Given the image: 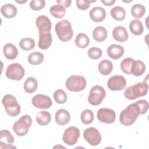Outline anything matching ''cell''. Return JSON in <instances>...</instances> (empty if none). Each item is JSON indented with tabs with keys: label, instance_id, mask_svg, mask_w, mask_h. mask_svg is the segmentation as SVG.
<instances>
[{
	"label": "cell",
	"instance_id": "1",
	"mask_svg": "<svg viewBox=\"0 0 149 149\" xmlns=\"http://www.w3.org/2000/svg\"><path fill=\"white\" fill-rule=\"evenodd\" d=\"M140 109L136 102L129 105L120 113L119 121L125 126H129L134 123L139 115Z\"/></svg>",
	"mask_w": 149,
	"mask_h": 149
},
{
	"label": "cell",
	"instance_id": "2",
	"mask_svg": "<svg viewBox=\"0 0 149 149\" xmlns=\"http://www.w3.org/2000/svg\"><path fill=\"white\" fill-rule=\"evenodd\" d=\"M55 30L59 39L63 42L69 41L73 35L72 25L70 22L66 19L57 22L55 24Z\"/></svg>",
	"mask_w": 149,
	"mask_h": 149
},
{
	"label": "cell",
	"instance_id": "3",
	"mask_svg": "<svg viewBox=\"0 0 149 149\" xmlns=\"http://www.w3.org/2000/svg\"><path fill=\"white\" fill-rule=\"evenodd\" d=\"M148 85L144 82L137 83L128 87L124 91V96L128 100H133L139 97L144 96L148 92Z\"/></svg>",
	"mask_w": 149,
	"mask_h": 149
},
{
	"label": "cell",
	"instance_id": "4",
	"mask_svg": "<svg viewBox=\"0 0 149 149\" xmlns=\"http://www.w3.org/2000/svg\"><path fill=\"white\" fill-rule=\"evenodd\" d=\"M2 103L5 108L6 113L10 116H16L20 113L21 110L20 105L13 95L10 94H6L2 98Z\"/></svg>",
	"mask_w": 149,
	"mask_h": 149
},
{
	"label": "cell",
	"instance_id": "5",
	"mask_svg": "<svg viewBox=\"0 0 149 149\" xmlns=\"http://www.w3.org/2000/svg\"><path fill=\"white\" fill-rule=\"evenodd\" d=\"M32 123V119L30 115H24L15 122L13 125V130L18 136H24L29 132Z\"/></svg>",
	"mask_w": 149,
	"mask_h": 149
},
{
	"label": "cell",
	"instance_id": "6",
	"mask_svg": "<svg viewBox=\"0 0 149 149\" xmlns=\"http://www.w3.org/2000/svg\"><path fill=\"white\" fill-rule=\"evenodd\" d=\"M86 80L82 76L72 75L66 81V87L70 91L79 92L83 91L86 86Z\"/></svg>",
	"mask_w": 149,
	"mask_h": 149
},
{
	"label": "cell",
	"instance_id": "7",
	"mask_svg": "<svg viewBox=\"0 0 149 149\" xmlns=\"http://www.w3.org/2000/svg\"><path fill=\"white\" fill-rule=\"evenodd\" d=\"M105 95V91L102 86H94L90 91L88 101L92 105H100L104 99Z\"/></svg>",
	"mask_w": 149,
	"mask_h": 149
},
{
	"label": "cell",
	"instance_id": "8",
	"mask_svg": "<svg viewBox=\"0 0 149 149\" xmlns=\"http://www.w3.org/2000/svg\"><path fill=\"white\" fill-rule=\"evenodd\" d=\"M25 73L23 67L18 63L10 64L6 70V76L10 80H20L24 77Z\"/></svg>",
	"mask_w": 149,
	"mask_h": 149
},
{
	"label": "cell",
	"instance_id": "9",
	"mask_svg": "<svg viewBox=\"0 0 149 149\" xmlns=\"http://www.w3.org/2000/svg\"><path fill=\"white\" fill-rule=\"evenodd\" d=\"M79 137V129L74 126H70L65 130L62 139L66 144L68 146H73L77 143Z\"/></svg>",
	"mask_w": 149,
	"mask_h": 149
},
{
	"label": "cell",
	"instance_id": "10",
	"mask_svg": "<svg viewBox=\"0 0 149 149\" xmlns=\"http://www.w3.org/2000/svg\"><path fill=\"white\" fill-rule=\"evenodd\" d=\"M83 137L87 142L93 146H98L101 141V136L99 131L93 127L85 129Z\"/></svg>",
	"mask_w": 149,
	"mask_h": 149
},
{
	"label": "cell",
	"instance_id": "11",
	"mask_svg": "<svg viewBox=\"0 0 149 149\" xmlns=\"http://www.w3.org/2000/svg\"><path fill=\"white\" fill-rule=\"evenodd\" d=\"M107 86L111 90L120 91L126 87V80L123 76L114 75L108 79Z\"/></svg>",
	"mask_w": 149,
	"mask_h": 149
},
{
	"label": "cell",
	"instance_id": "12",
	"mask_svg": "<svg viewBox=\"0 0 149 149\" xmlns=\"http://www.w3.org/2000/svg\"><path fill=\"white\" fill-rule=\"evenodd\" d=\"M33 105L40 109H48L52 105V101L51 98L44 94H36L31 99Z\"/></svg>",
	"mask_w": 149,
	"mask_h": 149
},
{
	"label": "cell",
	"instance_id": "13",
	"mask_svg": "<svg viewBox=\"0 0 149 149\" xmlns=\"http://www.w3.org/2000/svg\"><path fill=\"white\" fill-rule=\"evenodd\" d=\"M97 117L101 122L110 124L114 122L116 118V114L115 111L112 109L102 108L98 111Z\"/></svg>",
	"mask_w": 149,
	"mask_h": 149
},
{
	"label": "cell",
	"instance_id": "14",
	"mask_svg": "<svg viewBox=\"0 0 149 149\" xmlns=\"http://www.w3.org/2000/svg\"><path fill=\"white\" fill-rule=\"evenodd\" d=\"M15 139L11 133L8 130H2L0 132V148H16L12 146Z\"/></svg>",
	"mask_w": 149,
	"mask_h": 149
},
{
	"label": "cell",
	"instance_id": "15",
	"mask_svg": "<svg viewBox=\"0 0 149 149\" xmlns=\"http://www.w3.org/2000/svg\"><path fill=\"white\" fill-rule=\"evenodd\" d=\"M36 24L39 32L47 33L50 32L52 27V23L49 19L45 15L38 16L36 20Z\"/></svg>",
	"mask_w": 149,
	"mask_h": 149
},
{
	"label": "cell",
	"instance_id": "16",
	"mask_svg": "<svg viewBox=\"0 0 149 149\" xmlns=\"http://www.w3.org/2000/svg\"><path fill=\"white\" fill-rule=\"evenodd\" d=\"M90 19L94 22H102L106 17V11L101 7L96 6L90 11L89 13Z\"/></svg>",
	"mask_w": 149,
	"mask_h": 149
},
{
	"label": "cell",
	"instance_id": "17",
	"mask_svg": "<svg viewBox=\"0 0 149 149\" xmlns=\"http://www.w3.org/2000/svg\"><path fill=\"white\" fill-rule=\"evenodd\" d=\"M113 38L117 41L125 42L129 37L128 33L126 29L121 26L115 27L112 31Z\"/></svg>",
	"mask_w": 149,
	"mask_h": 149
},
{
	"label": "cell",
	"instance_id": "18",
	"mask_svg": "<svg viewBox=\"0 0 149 149\" xmlns=\"http://www.w3.org/2000/svg\"><path fill=\"white\" fill-rule=\"evenodd\" d=\"M124 52L123 47L118 44H112L107 49L108 55L113 59H119L123 56Z\"/></svg>",
	"mask_w": 149,
	"mask_h": 149
},
{
	"label": "cell",
	"instance_id": "19",
	"mask_svg": "<svg viewBox=\"0 0 149 149\" xmlns=\"http://www.w3.org/2000/svg\"><path fill=\"white\" fill-rule=\"evenodd\" d=\"M52 42V37L50 32H39L38 47L40 49H47L51 46Z\"/></svg>",
	"mask_w": 149,
	"mask_h": 149
},
{
	"label": "cell",
	"instance_id": "20",
	"mask_svg": "<svg viewBox=\"0 0 149 149\" xmlns=\"http://www.w3.org/2000/svg\"><path fill=\"white\" fill-rule=\"evenodd\" d=\"M55 119L57 124L63 126L69 123L70 119V115L67 110L65 109H60L55 113Z\"/></svg>",
	"mask_w": 149,
	"mask_h": 149
},
{
	"label": "cell",
	"instance_id": "21",
	"mask_svg": "<svg viewBox=\"0 0 149 149\" xmlns=\"http://www.w3.org/2000/svg\"><path fill=\"white\" fill-rule=\"evenodd\" d=\"M1 12L5 17L10 19L16 15L17 9L13 4L6 3L2 6L1 8Z\"/></svg>",
	"mask_w": 149,
	"mask_h": 149
},
{
	"label": "cell",
	"instance_id": "22",
	"mask_svg": "<svg viewBox=\"0 0 149 149\" xmlns=\"http://www.w3.org/2000/svg\"><path fill=\"white\" fill-rule=\"evenodd\" d=\"M3 52L5 56L10 60L16 58L18 55V51L16 46L11 43H8L3 46Z\"/></svg>",
	"mask_w": 149,
	"mask_h": 149
},
{
	"label": "cell",
	"instance_id": "23",
	"mask_svg": "<svg viewBox=\"0 0 149 149\" xmlns=\"http://www.w3.org/2000/svg\"><path fill=\"white\" fill-rule=\"evenodd\" d=\"M146 70V65L140 60L134 61L131 68V74L134 76H141Z\"/></svg>",
	"mask_w": 149,
	"mask_h": 149
},
{
	"label": "cell",
	"instance_id": "24",
	"mask_svg": "<svg viewBox=\"0 0 149 149\" xmlns=\"http://www.w3.org/2000/svg\"><path fill=\"white\" fill-rule=\"evenodd\" d=\"M92 34L96 41L102 42L107 37V30L104 26H98L93 30Z\"/></svg>",
	"mask_w": 149,
	"mask_h": 149
},
{
	"label": "cell",
	"instance_id": "25",
	"mask_svg": "<svg viewBox=\"0 0 149 149\" xmlns=\"http://www.w3.org/2000/svg\"><path fill=\"white\" fill-rule=\"evenodd\" d=\"M99 72L104 76L110 74L113 69V64L112 62L108 59H104L101 61L98 64Z\"/></svg>",
	"mask_w": 149,
	"mask_h": 149
},
{
	"label": "cell",
	"instance_id": "26",
	"mask_svg": "<svg viewBox=\"0 0 149 149\" xmlns=\"http://www.w3.org/2000/svg\"><path fill=\"white\" fill-rule=\"evenodd\" d=\"M36 121L41 126H45L49 123L51 120V114L45 111L38 112L36 114Z\"/></svg>",
	"mask_w": 149,
	"mask_h": 149
},
{
	"label": "cell",
	"instance_id": "27",
	"mask_svg": "<svg viewBox=\"0 0 149 149\" xmlns=\"http://www.w3.org/2000/svg\"><path fill=\"white\" fill-rule=\"evenodd\" d=\"M129 29L131 33L136 36L141 35L144 31L142 22L138 19H134L130 23Z\"/></svg>",
	"mask_w": 149,
	"mask_h": 149
},
{
	"label": "cell",
	"instance_id": "28",
	"mask_svg": "<svg viewBox=\"0 0 149 149\" xmlns=\"http://www.w3.org/2000/svg\"><path fill=\"white\" fill-rule=\"evenodd\" d=\"M38 87L37 80L33 77H28L24 83V90L27 93L34 92Z\"/></svg>",
	"mask_w": 149,
	"mask_h": 149
},
{
	"label": "cell",
	"instance_id": "29",
	"mask_svg": "<svg viewBox=\"0 0 149 149\" xmlns=\"http://www.w3.org/2000/svg\"><path fill=\"white\" fill-rule=\"evenodd\" d=\"M111 15L113 19L118 21H122L125 18L126 11L123 8L116 6L111 9Z\"/></svg>",
	"mask_w": 149,
	"mask_h": 149
},
{
	"label": "cell",
	"instance_id": "30",
	"mask_svg": "<svg viewBox=\"0 0 149 149\" xmlns=\"http://www.w3.org/2000/svg\"><path fill=\"white\" fill-rule=\"evenodd\" d=\"M74 42L77 47L84 48L90 44V38L87 34L84 33H79L77 35Z\"/></svg>",
	"mask_w": 149,
	"mask_h": 149
},
{
	"label": "cell",
	"instance_id": "31",
	"mask_svg": "<svg viewBox=\"0 0 149 149\" xmlns=\"http://www.w3.org/2000/svg\"><path fill=\"white\" fill-rule=\"evenodd\" d=\"M44 59V55L39 52H34L29 54L27 58L28 62L33 65L41 64Z\"/></svg>",
	"mask_w": 149,
	"mask_h": 149
},
{
	"label": "cell",
	"instance_id": "32",
	"mask_svg": "<svg viewBox=\"0 0 149 149\" xmlns=\"http://www.w3.org/2000/svg\"><path fill=\"white\" fill-rule=\"evenodd\" d=\"M50 13L58 19L62 18L66 13L65 8L61 5H55L49 8Z\"/></svg>",
	"mask_w": 149,
	"mask_h": 149
},
{
	"label": "cell",
	"instance_id": "33",
	"mask_svg": "<svg viewBox=\"0 0 149 149\" xmlns=\"http://www.w3.org/2000/svg\"><path fill=\"white\" fill-rule=\"evenodd\" d=\"M146 12L145 7L139 3L133 5L131 8V14L136 19L141 18L143 16Z\"/></svg>",
	"mask_w": 149,
	"mask_h": 149
},
{
	"label": "cell",
	"instance_id": "34",
	"mask_svg": "<svg viewBox=\"0 0 149 149\" xmlns=\"http://www.w3.org/2000/svg\"><path fill=\"white\" fill-rule=\"evenodd\" d=\"M36 45L35 41L31 38H23L19 42L20 47L24 51H30L34 48Z\"/></svg>",
	"mask_w": 149,
	"mask_h": 149
},
{
	"label": "cell",
	"instance_id": "35",
	"mask_svg": "<svg viewBox=\"0 0 149 149\" xmlns=\"http://www.w3.org/2000/svg\"><path fill=\"white\" fill-rule=\"evenodd\" d=\"M134 60L131 58H125L120 63V68L122 72L126 74H131V68Z\"/></svg>",
	"mask_w": 149,
	"mask_h": 149
},
{
	"label": "cell",
	"instance_id": "36",
	"mask_svg": "<svg viewBox=\"0 0 149 149\" xmlns=\"http://www.w3.org/2000/svg\"><path fill=\"white\" fill-rule=\"evenodd\" d=\"M54 98L56 102L59 104H62L66 102L68 97L66 92L64 90L62 89H58L54 92Z\"/></svg>",
	"mask_w": 149,
	"mask_h": 149
},
{
	"label": "cell",
	"instance_id": "37",
	"mask_svg": "<svg viewBox=\"0 0 149 149\" xmlns=\"http://www.w3.org/2000/svg\"><path fill=\"white\" fill-rule=\"evenodd\" d=\"M81 122L86 125H88L92 123L94 119V113L90 109L84 110L80 116Z\"/></svg>",
	"mask_w": 149,
	"mask_h": 149
},
{
	"label": "cell",
	"instance_id": "38",
	"mask_svg": "<svg viewBox=\"0 0 149 149\" xmlns=\"http://www.w3.org/2000/svg\"><path fill=\"white\" fill-rule=\"evenodd\" d=\"M102 51L100 48L97 47H92L90 48L87 52L88 56L92 59H98L102 56Z\"/></svg>",
	"mask_w": 149,
	"mask_h": 149
},
{
	"label": "cell",
	"instance_id": "39",
	"mask_svg": "<svg viewBox=\"0 0 149 149\" xmlns=\"http://www.w3.org/2000/svg\"><path fill=\"white\" fill-rule=\"evenodd\" d=\"M45 5L44 0H32L30 3V6L33 10H40Z\"/></svg>",
	"mask_w": 149,
	"mask_h": 149
},
{
	"label": "cell",
	"instance_id": "40",
	"mask_svg": "<svg viewBox=\"0 0 149 149\" xmlns=\"http://www.w3.org/2000/svg\"><path fill=\"white\" fill-rule=\"evenodd\" d=\"M95 1H90V0H77L76 1V6L77 7L81 10H84L87 9L90 6V3L92 2H94Z\"/></svg>",
	"mask_w": 149,
	"mask_h": 149
},
{
	"label": "cell",
	"instance_id": "41",
	"mask_svg": "<svg viewBox=\"0 0 149 149\" xmlns=\"http://www.w3.org/2000/svg\"><path fill=\"white\" fill-rule=\"evenodd\" d=\"M136 104L138 106L140 112V115L146 113V112L148 110V102L145 100H140L137 101L136 102Z\"/></svg>",
	"mask_w": 149,
	"mask_h": 149
},
{
	"label": "cell",
	"instance_id": "42",
	"mask_svg": "<svg viewBox=\"0 0 149 149\" xmlns=\"http://www.w3.org/2000/svg\"><path fill=\"white\" fill-rule=\"evenodd\" d=\"M56 3L58 5H61L65 8H68L69 6H70L72 1L71 0H59V1H56Z\"/></svg>",
	"mask_w": 149,
	"mask_h": 149
},
{
	"label": "cell",
	"instance_id": "43",
	"mask_svg": "<svg viewBox=\"0 0 149 149\" xmlns=\"http://www.w3.org/2000/svg\"><path fill=\"white\" fill-rule=\"evenodd\" d=\"M101 2L106 6H111L115 2V0H101Z\"/></svg>",
	"mask_w": 149,
	"mask_h": 149
},
{
	"label": "cell",
	"instance_id": "44",
	"mask_svg": "<svg viewBox=\"0 0 149 149\" xmlns=\"http://www.w3.org/2000/svg\"><path fill=\"white\" fill-rule=\"evenodd\" d=\"M16 2H17V3H25V2H27V1H16Z\"/></svg>",
	"mask_w": 149,
	"mask_h": 149
}]
</instances>
